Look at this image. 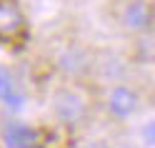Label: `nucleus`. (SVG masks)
<instances>
[{
  "mask_svg": "<svg viewBox=\"0 0 155 148\" xmlns=\"http://www.w3.org/2000/svg\"><path fill=\"white\" fill-rule=\"evenodd\" d=\"M108 108H110V113L115 118L125 121V118H130L138 111V95L128 85H115L110 91V95H108Z\"/></svg>",
  "mask_w": 155,
  "mask_h": 148,
  "instance_id": "obj_1",
  "label": "nucleus"
},
{
  "mask_svg": "<svg viewBox=\"0 0 155 148\" xmlns=\"http://www.w3.org/2000/svg\"><path fill=\"white\" fill-rule=\"evenodd\" d=\"M123 20H125V25H128L130 30L143 33V30H148L150 23H153V10H150V5L145 3V0H130V3L125 5V10H123Z\"/></svg>",
  "mask_w": 155,
  "mask_h": 148,
  "instance_id": "obj_2",
  "label": "nucleus"
},
{
  "mask_svg": "<svg viewBox=\"0 0 155 148\" xmlns=\"http://www.w3.org/2000/svg\"><path fill=\"white\" fill-rule=\"evenodd\" d=\"M23 28V13L10 0H0V35L15 38Z\"/></svg>",
  "mask_w": 155,
  "mask_h": 148,
  "instance_id": "obj_3",
  "label": "nucleus"
},
{
  "mask_svg": "<svg viewBox=\"0 0 155 148\" xmlns=\"http://www.w3.org/2000/svg\"><path fill=\"white\" fill-rule=\"evenodd\" d=\"M55 111H58V115L63 118V121H78V118H83V101L78 98L75 93H70V91H58V95H55Z\"/></svg>",
  "mask_w": 155,
  "mask_h": 148,
  "instance_id": "obj_4",
  "label": "nucleus"
},
{
  "mask_svg": "<svg viewBox=\"0 0 155 148\" xmlns=\"http://www.w3.org/2000/svg\"><path fill=\"white\" fill-rule=\"evenodd\" d=\"M0 103L8 105L10 111H20L23 108V93L18 91V85L5 71H0Z\"/></svg>",
  "mask_w": 155,
  "mask_h": 148,
  "instance_id": "obj_5",
  "label": "nucleus"
},
{
  "mask_svg": "<svg viewBox=\"0 0 155 148\" xmlns=\"http://www.w3.org/2000/svg\"><path fill=\"white\" fill-rule=\"evenodd\" d=\"M8 141L13 148H38V133L23 123H10L8 126Z\"/></svg>",
  "mask_w": 155,
  "mask_h": 148,
  "instance_id": "obj_6",
  "label": "nucleus"
},
{
  "mask_svg": "<svg viewBox=\"0 0 155 148\" xmlns=\"http://www.w3.org/2000/svg\"><path fill=\"white\" fill-rule=\"evenodd\" d=\"M143 141L145 146H155V121H148L143 126Z\"/></svg>",
  "mask_w": 155,
  "mask_h": 148,
  "instance_id": "obj_7",
  "label": "nucleus"
}]
</instances>
